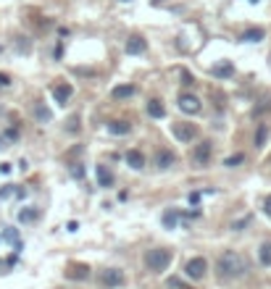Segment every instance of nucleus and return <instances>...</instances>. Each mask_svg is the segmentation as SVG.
I'll return each mask as SVG.
<instances>
[{"instance_id": "obj_19", "label": "nucleus", "mask_w": 271, "mask_h": 289, "mask_svg": "<svg viewBox=\"0 0 271 289\" xmlns=\"http://www.w3.org/2000/svg\"><path fill=\"white\" fill-rule=\"evenodd\" d=\"M269 140V126L266 124H258V132H255V147H263Z\"/></svg>"}, {"instance_id": "obj_5", "label": "nucleus", "mask_w": 271, "mask_h": 289, "mask_svg": "<svg viewBox=\"0 0 271 289\" xmlns=\"http://www.w3.org/2000/svg\"><path fill=\"white\" fill-rule=\"evenodd\" d=\"M176 105H179L182 113H192V116H195V113H200V108H203V103H200L192 92H182L179 100H176Z\"/></svg>"}, {"instance_id": "obj_35", "label": "nucleus", "mask_w": 271, "mask_h": 289, "mask_svg": "<svg viewBox=\"0 0 271 289\" xmlns=\"http://www.w3.org/2000/svg\"><path fill=\"white\" fill-rule=\"evenodd\" d=\"M250 3H258V0H250Z\"/></svg>"}, {"instance_id": "obj_10", "label": "nucleus", "mask_w": 271, "mask_h": 289, "mask_svg": "<svg viewBox=\"0 0 271 289\" xmlns=\"http://www.w3.org/2000/svg\"><path fill=\"white\" fill-rule=\"evenodd\" d=\"M135 92H137L135 85H116V87L111 89V97H113V100H129Z\"/></svg>"}, {"instance_id": "obj_23", "label": "nucleus", "mask_w": 271, "mask_h": 289, "mask_svg": "<svg viewBox=\"0 0 271 289\" xmlns=\"http://www.w3.org/2000/svg\"><path fill=\"white\" fill-rule=\"evenodd\" d=\"M29 50H32V42L27 37H19V53H29Z\"/></svg>"}, {"instance_id": "obj_24", "label": "nucleus", "mask_w": 271, "mask_h": 289, "mask_svg": "<svg viewBox=\"0 0 271 289\" xmlns=\"http://www.w3.org/2000/svg\"><path fill=\"white\" fill-rule=\"evenodd\" d=\"M37 118H40V121H50V111L42 108V105H37Z\"/></svg>"}, {"instance_id": "obj_36", "label": "nucleus", "mask_w": 271, "mask_h": 289, "mask_svg": "<svg viewBox=\"0 0 271 289\" xmlns=\"http://www.w3.org/2000/svg\"><path fill=\"white\" fill-rule=\"evenodd\" d=\"M121 3H129V0H121Z\"/></svg>"}, {"instance_id": "obj_27", "label": "nucleus", "mask_w": 271, "mask_h": 289, "mask_svg": "<svg viewBox=\"0 0 271 289\" xmlns=\"http://www.w3.org/2000/svg\"><path fill=\"white\" fill-rule=\"evenodd\" d=\"M266 111H271V100H263V105L255 108V116H261V113H266Z\"/></svg>"}, {"instance_id": "obj_15", "label": "nucleus", "mask_w": 271, "mask_h": 289, "mask_svg": "<svg viewBox=\"0 0 271 289\" xmlns=\"http://www.w3.org/2000/svg\"><path fill=\"white\" fill-rule=\"evenodd\" d=\"M95 173H98V184L100 187H113V173L105 169V166H95Z\"/></svg>"}, {"instance_id": "obj_22", "label": "nucleus", "mask_w": 271, "mask_h": 289, "mask_svg": "<svg viewBox=\"0 0 271 289\" xmlns=\"http://www.w3.org/2000/svg\"><path fill=\"white\" fill-rule=\"evenodd\" d=\"M37 210H19V221H34Z\"/></svg>"}, {"instance_id": "obj_20", "label": "nucleus", "mask_w": 271, "mask_h": 289, "mask_svg": "<svg viewBox=\"0 0 271 289\" xmlns=\"http://www.w3.org/2000/svg\"><path fill=\"white\" fill-rule=\"evenodd\" d=\"M176 221H179V216H176V210H169V213H164V226H166V229H174V226H176Z\"/></svg>"}, {"instance_id": "obj_8", "label": "nucleus", "mask_w": 271, "mask_h": 289, "mask_svg": "<svg viewBox=\"0 0 271 289\" xmlns=\"http://www.w3.org/2000/svg\"><path fill=\"white\" fill-rule=\"evenodd\" d=\"M71 95H74V87L71 85H56V87H53V97H56L58 105H66Z\"/></svg>"}, {"instance_id": "obj_12", "label": "nucleus", "mask_w": 271, "mask_h": 289, "mask_svg": "<svg viewBox=\"0 0 271 289\" xmlns=\"http://www.w3.org/2000/svg\"><path fill=\"white\" fill-rule=\"evenodd\" d=\"M103 284H108V287H121L124 284V273L119 268H108L103 273Z\"/></svg>"}, {"instance_id": "obj_1", "label": "nucleus", "mask_w": 271, "mask_h": 289, "mask_svg": "<svg viewBox=\"0 0 271 289\" xmlns=\"http://www.w3.org/2000/svg\"><path fill=\"white\" fill-rule=\"evenodd\" d=\"M216 268H219L221 279H237V276H242V273L247 271V263H245V258L239 253H235V250H224V253L219 255Z\"/></svg>"}, {"instance_id": "obj_30", "label": "nucleus", "mask_w": 271, "mask_h": 289, "mask_svg": "<svg viewBox=\"0 0 271 289\" xmlns=\"http://www.w3.org/2000/svg\"><path fill=\"white\" fill-rule=\"evenodd\" d=\"M11 85V77H8V74H3V71H0V89H3V87H8Z\"/></svg>"}, {"instance_id": "obj_9", "label": "nucleus", "mask_w": 271, "mask_h": 289, "mask_svg": "<svg viewBox=\"0 0 271 289\" xmlns=\"http://www.w3.org/2000/svg\"><path fill=\"white\" fill-rule=\"evenodd\" d=\"M108 134H116V137H124V134H129L132 132V124L129 121H121V118H116V121H108Z\"/></svg>"}, {"instance_id": "obj_34", "label": "nucleus", "mask_w": 271, "mask_h": 289, "mask_svg": "<svg viewBox=\"0 0 271 289\" xmlns=\"http://www.w3.org/2000/svg\"><path fill=\"white\" fill-rule=\"evenodd\" d=\"M71 173H74V176H82V166H79V163H74V169H71Z\"/></svg>"}, {"instance_id": "obj_26", "label": "nucleus", "mask_w": 271, "mask_h": 289, "mask_svg": "<svg viewBox=\"0 0 271 289\" xmlns=\"http://www.w3.org/2000/svg\"><path fill=\"white\" fill-rule=\"evenodd\" d=\"M247 224H250V216H245V218H239V221H235V224H232V229H242V226H247Z\"/></svg>"}, {"instance_id": "obj_11", "label": "nucleus", "mask_w": 271, "mask_h": 289, "mask_svg": "<svg viewBox=\"0 0 271 289\" xmlns=\"http://www.w3.org/2000/svg\"><path fill=\"white\" fill-rule=\"evenodd\" d=\"M127 166L135 171H142L145 169V155L140 153V150H129L127 153Z\"/></svg>"}, {"instance_id": "obj_3", "label": "nucleus", "mask_w": 271, "mask_h": 289, "mask_svg": "<svg viewBox=\"0 0 271 289\" xmlns=\"http://www.w3.org/2000/svg\"><path fill=\"white\" fill-rule=\"evenodd\" d=\"M211 155H213V142L211 140H200L195 147H192V163L200 166V169L211 163Z\"/></svg>"}, {"instance_id": "obj_32", "label": "nucleus", "mask_w": 271, "mask_h": 289, "mask_svg": "<svg viewBox=\"0 0 271 289\" xmlns=\"http://www.w3.org/2000/svg\"><path fill=\"white\" fill-rule=\"evenodd\" d=\"M198 202H200V195L192 192V195H190V205H198Z\"/></svg>"}, {"instance_id": "obj_13", "label": "nucleus", "mask_w": 271, "mask_h": 289, "mask_svg": "<svg viewBox=\"0 0 271 289\" xmlns=\"http://www.w3.org/2000/svg\"><path fill=\"white\" fill-rule=\"evenodd\" d=\"M213 77H219V79H229V77H235V66H232L229 60H221V63H216V66H213Z\"/></svg>"}, {"instance_id": "obj_21", "label": "nucleus", "mask_w": 271, "mask_h": 289, "mask_svg": "<svg viewBox=\"0 0 271 289\" xmlns=\"http://www.w3.org/2000/svg\"><path fill=\"white\" fill-rule=\"evenodd\" d=\"M242 161H245V155L242 153H235V155H229L227 161H224V166H227V169H235V166H239Z\"/></svg>"}, {"instance_id": "obj_2", "label": "nucleus", "mask_w": 271, "mask_h": 289, "mask_svg": "<svg viewBox=\"0 0 271 289\" xmlns=\"http://www.w3.org/2000/svg\"><path fill=\"white\" fill-rule=\"evenodd\" d=\"M145 265L153 271V273H161L166 271L169 265H171V253H169L166 247H156V250H148V255H145Z\"/></svg>"}, {"instance_id": "obj_33", "label": "nucleus", "mask_w": 271, "mask_h": 289, "mask_svg": "<svg viewBox=\"0 0 271 289\" xmlns=\"http://www.w3.org/2000/svg\"><path fill=\"white\" fill-rule=\"evenodd\" d=\"M5 137H8V140H16L19 132H16V129H8V132H5Z\"/></svg>"}, {"instance_id": "obj_7", "label": "nucleus", "mask_w": 271, "mask_h": 289, "mask_svg": "<svg viewBox=\"0 0 271 289\" xmlns=\"http://www.w3.org/2000/svg\"><path fill=\"white\" fill-rule=\"evenodd\" d=\"M145 50H148V42H145L140 34H132L127 40V53L129 56H142Z\"/></svg>"}, {"instance_id": "obj_14", "label": "nucleus", "mask_w": 271, "mask_h": 289, "mask_svg": "<svg viewBox=\"0 0 271 289\" xmlns=\"http://www.w3.org/2000/svg\"><path fill=\"white\" fill-rule=\"evenodd\" d=\"M156 163H158V169H171V166L176 163V155L171 153V150H158Z\"/></svg>"}, {"instance_id": "obj_25", "label": "nucleus", "mask_w": 271, "mask_h": 289, "mask_svg": "<svg viewBox=\"0 0 271 289\" xmlns=\"http://www.w3.org/2000/svg\"><path fill=\"white\" fill-rule=\"evenodd\" d=\"M166 287H169V289H190V287H184L179 279H169V284H166Z\"/></svg>"}, {"instance_id": "obj_16", "label": "nucleus", "mask_w": 271, "mask_h": 289, "mask_svg": "<svg viewBox=\"0 0 271 289\" xmlns=\"http://www.w3.org/2000/svg\"><path fill=\"white\" fill-rule=\"evenodd\" d=\"M263 37H266V32H263L261 27H253V29H247V32H242L239 40H242V42H261Z\"/></svg>"}, {"instance_id": "obj_6", "label": "nucleus", "mask_w": 271, "mask_h": 289, "mask_svg": "<svg viewBox=\"0 0 271 289\" xmlns=\"http://www.w3.org/2000/svg\"><path fill=\"white\" fill-rule=\"evenodd\" d=\"M208 271V260L205 258H192V260L184 265V273H187L190 279H203Z\"/></svg>"}, {"instance_id": "obj_17", "label": "nucleus", "mask_w": 271, "mask_h": 289, "mask_svg": "<svg viewBox=\"0 0 271 289\" xmlns=\"http://www.w3.org/2000/svg\"><path fill=\"white\" fill-rule=\"evenodd\" d=\"M148 113H150V118H164L166 108H164V103H161V100H150L148 103Z\"/></svg>"}, {"instance_id": "obj_29", "label": "nucleus", "mask_w": 271, "mask_h": 289, "mask_svg": "<svg viewBox=\"0 0 271 289\" xmlns=\"http://www.w3.org/2000/svg\"><path fill=\"white\" fill-rule=\"evenodd\" d=\"M182 85H195V77H190V71H182Z\"/></svg>"}, {"instance_id": "obj_4", "label": "nucleus", "mask_w": 271, "mask_h": 289, "mask_svg": "<svg viewBox=\"0 0 271 289\" xmlns=\"http://www.w3.org/2000/svg\"><path fill=\"white\" fill-rule=\"evenodd\" d=\"M171 132H174V137L179 142H192L198 137V126L195 124H187V121H176V124L171 126Z\"/></svg>"}, {"instance_id": "obj_28", "label": "nucleus", "mask_w": 271, "mask_h": 289, "mask_svg": "<svg viewBox=\"0 0 271 289\" xmlns=\"http://www.w3.org/2000/svg\"><path fill=\"white\" fill-rule=\"evenodd\" d=\"M68 132H79V116H74L68 121Z\"/></svg>"}, {"instance_id": "obj_31", "label": "nucleus", "mask_w": 271, "mask_h": 289, "mask_svg": "<svg viewBox=\"0 0 271 289\" xmlns=\"http://www.w3.org/2000/svg\"><path fill=\"white\" fill-rule=\"evenodd\" d=\"M263 213H266V216H271V195L263 200Z\"/></svg>"}, {"instance_id": "obj_18", "label": "nucleus", "mask_w": 271, "mask_h": 289, "mask_svg": "<svg viewBox=\"0 0 271 289\" xmlns=\"http://www.w3.org/2000/svg\"><path fill=\"white\" fill-rule=\"evenodd\" d=\"M258 260L263 265H271V242H263V245L258 247Z\"/></svg>"}]
</instances>
